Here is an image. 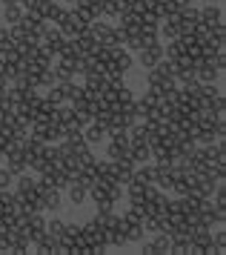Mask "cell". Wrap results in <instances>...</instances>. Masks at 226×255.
Returning a JSON list of instances; mask_svg holds the SVG:
<instances>
[{
    "mask_svg": "<svg viewBox=\"0 0 226 255\" xmlns=\"http://www.w3.org/2000/svg\"><path fill=\"white\" fill-rule=\"evenodd\" d=\"M103 232H106V244H109V250H123L126 244V221L117 215V212H109V218L103 224Z\"/></svg>",
    "mask_w": 226,
    "mask_h": 255,
    "instance_id": "cell-1",
    "label": "cell"
},
{
    "mask_svg": "<svg viewBox=\"0 0 226 255\" xmlns=\"http://www.w3.org/2000/svg\"><path fill=\"white\" fill-rule=\"evenodd\" d=\"M55 26L60 29V35H63V37H78V35H83V32L89 29V23H86L75 9H63Z\"/></svg>",
    "mask_w": 226,
    "mask_h": 255,
    "instance_id": "cell-2",
    "label": "cell"
},
{
    "mask_svg": "<svg viewBox=\"0 0 226 255\" xmlns=\"http://www.w3.org/2000/svg\"><path fill=\"white\" fill-rule=\"evenodd\" d=\"M40 204H43V212H60L63 209V192L55 189V186H46L40 184Z\"/></svg>",
    "mask_w": 226,
    "mask_h": 255,
    "instance_id": "cell-3",
    "label": "cell"
},
{
    "mask_svg": "<svg viewBox=\"0 0 226 255\" xmlns=\"http://www.w3.org/2000/svg\"><path fill=\"white\" fill-rule=\"evenodd\" d=\"M160 58H163V43L155 40V43H149V46H143L137 52V66H140V69H152Z\"/></svg>",
    "mask_w": 226,
    "mask_h": 255,
    "instance_id": "cell-4",
    "label": "cell"
},
{
    "mask_svg": "<svg viewBox=\"0 0 226 255\" xmlns=\"http://www.w3.org/2000/svg\"><path fill=\"white\" fill-rule=\"evenodd\" d=\"M198 23H204L209 26V29H215V26L226 23V17H224V9H221V3H209V6H204V9H198Z\"/></svg>",
    "mask_w": 226,
    "mask_h": 255,
    "instance_id": "cell-5",
    "label": "cell"
},
{
    "mask_svg": "<svg viewBox=\"0 0 226 255\" xmlns=\"http://www.w3.org/2000/svg\"><path fill=\"white\" fill-rule=\"evenodd\" d=\"M23 232H26V238H29L32 244L37 241V238H43V235H46V218H43V212H29Z\"/></svg>",
    "mask_w": 226,
    "mask_h": 255,
    "instance_id": "cell-6",
    "label": "cell"
},
{
    "mask_svg": "<svg viewBox=\"0 0 226 255\" xmlns=\"http://www.w3.org/2000/svg\"><path fill=\"white\" fill-rule=\"evenodd\" d=\"M175 78L172 75H166V72H160L158 66H152V69H146V86L149 89H155V92H163V89H169V86H175Z\"/></svg>",
    "mask_w": 226,
    "mask_h": 255,
    "instance_id": "cell-7",
    "label": "cell"
},
{
    "mask_svg": "<svg viewBox=\"0 0 226 255\" xmlns=\"http://www.w3.org/2000/svg\"><path fill=\"white\" fill-rule=\"evenodd\" d=\"M83 140H86V143H89L92 149H95L98 143L109 140V129L103 127V124H98V121H92L89 127H83Z\"/></svg>",
    "mask_w": 226,
    "mask_h": 255,
    "instance_id": "cell-8",
    "label": "cell"
},
{
    "mask_svg": "<svg viewBox=\"0 0 226 255\" xmlns=\"http://www.w3.org/2000/svg\"><path fill=\"white\" fill-rule=\"evenodd\" d=\"M129 161L135 163H146L152 161V149L143 138H129Z\"/></svg>",
    "mask_w": 226,
    "mask_h": 255,
    "instance_id": "cell-9",
    "label": "cell"
},
{
    "mask_svg": "<svg viewBox=\"0 0 226 255\" xmlns=\"http://www.w3.org/2000/svg\"><path fill=\"white\" fill-rule=\"evenodd\" d=\"M135 166H137V163H132L129 158H120V161H112V163H109V169H112V178H114V181H120V184H126V181L132 178Z\"/></svg>",
    "mask_w": 226,
    "mask_h": 255,
    "instance_id": "cell-10",
    "label": "cell"
},
{
    "mask_svg": "<svg viewBox=\"0 0 226 255\" xmlns=\"http://www.w3.org/2000/svg\"><path fill=\"white\" fill-rule=\"evenodd\" d=\"M117 29H123L126 35H135L137 29H140V14L132 12V9L120 12V17H117Z\"/></svg>",
    "mask_w": 226,
    "mask_h": 255,
    "instance_id": "cell-11",
    "label": "cell"
},
{
    "mask_svg": "<svg viewBox=\"0 0 226 255\" xmlns=\"http://www.w3.org/2000/svg\"><path fill=\"white\" fill-rule=\"evenodd\" d=\"M3 161H6V166H3V169H9V172L14 175V178H17L20 172H26V169H29V166H26V158H23V146H20V152L3 155Z\"/></svg>",
    "mask_w": 226,
    "mask_h": 255,
    "instance_id": "cell-12",
    "label": "cell"
},
{
    "mask_svg": "<svg viewBox=\"0 0 226 255\" xmlns=\"http://www.w3.org/2000/svg\"><path fill=\"white\" fill-rule=\"evenodd\" d=\"M86 189H89V186L83 184V181H78V178H75V181H69L66 192H69V201H72V207H80V204L86 201Z\"/></svg>",
    "mask_w": 226,
    "mask_h": 255,
    "instance_id": "cell-13",
    "label": "cell"
},
{
    "mask_svg": "<svg viewBox=\"0 0 226 255\" xmlns=\"http://www.w3.org/2000/svg\"><path fill=\"white\" fill-rule=\"evenodd\" d=\"M52 69H55L57 83H63V81H75V69H72V60L55 58V63H52Z\"/></svg>",
    "mask_w": 226,
    "mask_h": 255,
    "instance_id": "cell-14",
    "label": "cell"
},
{
    "mask_svg": "<svg viewBox=\"0 0 226 255\" xmlns=\"http://www.w3.org/2000/svg\"><path fill=\"white\" fill-rule=\"evenodd\" d=\"M112 60L120 66L123 72H129L132 66H135V58H132V52L126 46H112Z\"/></svg>",
    "mask_w": 226,
    "mask_h": 255,
    "instance_id": "cell-15",
    "label": "cell"
},
{
    "mask_svg": "<svg viewBox=\"0 0 226 255\" xmlns=\"http://www.w3.org/2000/svg\"><path fill=\"white\" fill-rule=\"evenodd\" d=\"M34 250H37V255H60L57 238H52V235H43V238H37V241H34Z\"/></svg>",
    "mask_w": 226,
    "mask_h": 255,
    "instance_id": "cell-16",
    "label": "cell"
},
{
    "mask_svg": "<svg viewBox=\"0 0 226 255\" xmlns=\"http://www.w3.org/2000/svg\"><path fill=\"white\" fill-rule=\"evenodd\" d=\"M6 12H3V23L6 26H14V23H20V17H23V6L20 3H14V6H3Z\"/></svg>",
    "mask_w": 226,
    "mask_h": 255,
    "instance_id": "cell-17",
    "label": "cell"
},
{
    "mask_svg": "<svg viewBox=\"0 0 226 255\" xmlns=\"http://www.w3.org/2000/svg\"><path fill=\"white\" fill-rule=\"evenodd\" d=\"M152 247H155V255H166L172 247V238L166 232H155V238H152Z\"/></svg>",
    "mask_w": 226,
    "mask_h": 255,
    "instance_id": "cell-18",
    "label": "cell"
},
{
    "mask_svg": "<svg viewBox=\"0 0 226 255\" xmlns=\"http://www.w3.org/2000/svg\"><path fill=\"white\" fill-rule=\"evenodd\" d=\"M143 238H146L143 224H126V241H129V244H140Z\"/></svg>",
    "mask_w": 226,
    "mask_h": 255,
    "instance_id": "cell-19",
    "label": "cell"
},
{
    "mask_svg": "<svg viewBox=\"0 0 226 255\" xmlns=\"http://www.w3.org/2000/svg\"><path fill=\"white\" fill-rule=\"evenodd\" d=\"M63 232H66V221H63V218H49V221H46V235L60 238Z\"/></svg>",
    "mask_w": 226,
    "mask_h": 255,
    "instance_id": "cell-20",
    "label": "cell"
},
{
    "mask_svg": "<svg viewBox=\"0 0 226 255\" xmlns=\"http://www.w3.org/2000/svg\"><path fill=\"white\" fill-rule=\"evenodd\" d=\"M120 12H123V6H120V0H106V3H103V14H101V17H109V20H117V17H120Z\"/></svg>",
    "mask_w": 226,
    "mask_h": 255,
    "instance_id": "cell-21",
    "label": "cell"
},
{
    "mask_svg": "<svg viewBox=\"0 0 226 255\" xmlns=\"http://www.w3.org/2000/svg\"><path fill=\"white\" fill-rule=\"evenodd\" d=\"M9 46H14V40H11V35H9V26H0V52L9 49Z\"/></svg>",
    "mask_w": 226,
    "mask_h": 255,
    "instance_id": "cell-22",
    "label": "cell"
},
{
    "mask_svg": "<svg viewBox=\"0 0 226 255\" xmlns=\"http://www.w3.org/2000/svg\"><path fill=\"white\" fill-rule=\"evenodd\" d=\"M11 184H14V175L0 166V189H11Z\"/></svg>",
    "mask_w": 226,
    "mask_h": 255,
    "instance_id": "cell-23",
    "label": "cell"
},
{
    "mask_svg": "<svg viewBox=\"0 0 226 255\" xmlns=\"http://www.w3.org/2000/svg\"><path fill=\"white\" fill-rule=\"evenodd\" d=\"M140 253H143V255H155V247H152V241H146V238H143V241H140Z\"/></svg>",
    "mask_w": 226,
    "mask_h": 255,
    "instance_id": "cell-24",
    "label": "cell"
},
{
    "mask_svg": "<svg viewBox=\"0 0 226 255\" xmlns=\"http://www.w3.org/2000/svg\"><path fill=\"white\" fill-rule=\"evenodd\" d=\"M181 3H192V0H181Z\"/></svg>",
    "mask_w": 226,
    "mask_h": 255,
    "instance_id": "cell-25",
    "label": "cell"
},
{
    "mask_svg": "<svg viewBox=\"0 0 226 255\" xmlns=\"http://www.w3.org/2000/svg\"><path fill=\"white\" fill-rule=\"evenodd\" d=\"M218 3H221V0H218Z\"/></svg>",
    "mask_w": 226,
    "mask_h": 255,
    "instance_id": "cell-26",
    "label": "cell"
}]
</instances>
